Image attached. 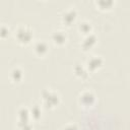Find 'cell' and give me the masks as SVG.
<instances>
[{
  "instance_id": "cell-1",
  "label": "cell",
  "mask_w": 130,
  "mask_h": 130,
  "mask_svg": "<svg viewBox=\"0 0 130 130\" xmlns=\"http://www.w3.org/2000/svg\"><path fill=\"white\" fill-rule=\"evenodd\" d=\"M32 29L24 24L18 25L14 30V38L20 45H28L32 41Z\"/></svg>"
},
{
  "instance_id": "cell-2",
  "label": "cell",
  "mask_w": 130,
  "mask_h": 130,
  "mask_svg": "<svg viewBox=\"0 0 130 130\" xmlns=\"http://www.w3.org/2000/svg\"><path fill=\"white\" fill-rule=\"evenodd\" d=\"M41 99L43 106L48 109L55 108L60 103V96L58 92L51 88H45L41 92Z\"/></svg>"
},
{
  "instance_id": "cell-3",
  "label": "cell",
  "mask_w": 130,
  "mask_h": 130,
  "mask_svg": "<svg viewBox=\"0 0 130 130\" xmlns=\"http://www.w3.org/2000/svg\"><path fill=\"white\" fill-rule=\"evenodd\" d=\"M95 94L89 89L82 90L78 95V104L82 108H90L95 104Z\"/></svg>"
},
{
  "instance_id": "cell-4",
  "label": "cell",
  "mask_w": 130,
  "mask_h": 130,
  "mask_svg": "<svg viewBox=\"0 0 130 130\" xmlns=\"http://www.w3.org/2000/svg\"><path fill=\"white\" fill-rule=\"evenodd\" d=\"M104 64V59L99 55H92L87 58L85 62V67L89 72H93L95 70H99Z\"/></svg>"
},
{
  "instance_id": "cell-5",
  "label": "cell",
  "mask_w": 130,
  "mask_h": 130,
  "mask_svg": "<svg viewBox=\"0 0 130 130\" xmlns=\"http://www.w3.org/2000/svg\"><path fill=\"white\" fill-rule=\"evenodd\" d=\"M77 17V11L74 8H68L64 10L61 14V22L65 25H71L74 23L75 19Z\"/></svg>"
},
{
  "instance_id": "cell-6",
  "label": "cell",
  "mask_w": 130,
  "mask_h": 130,
  "mask_svg": "<svg viewBox=\"0 0 130 130\" xmlns=\"http://www.w3.org/2000/svg\"><path fill=\"white\" fill-rule=\"evenodd\" d=\"M32 50L35 52V54L39 57H43L45 56L48 51H49V45L46 41L44 40H38L34 43L32 45Z\"/></svg>"
},
{
  "instance_id": "cell-7",
  "label": "cell",
  "mask_w": 130,
  "mask_h": 130,
  "mask_svg": "<svg viewBox=\"0 0 130 130\" xmlns=\"http://www.w3.org/2000/svg\"><path fill=\"white\" fill-rule=\"evenodd\" d=\"M51 41L53 42L54 45H57V46H62L66 43L67 41V35L64 30L62 29H56V30H53L51 36Z\"/></svg>"
},
{
  "instance_id": "cell-8",
  "label": "cell",
  "mask_w": 130,
  "mask_h": 130,
  "mask_svg": "<svg viewBox=\"0 0 130 130\" xmlns=\"http://www.w3.org/2000/svg\"><path fill=\"white\" fill-rule=\"evenodd\" d=\"M96 44V37L95 35H93L92 32L87 35V36H84V39L81 43V47L84 51H88L90 50L94 45Z\"/></svg>"
},
{
  "instance_id": "cell-9",
  "label": "cell",
  "mask_w": 130,
  "mask_h": 130,
  "mask_svg": "<svg viewBox=\"0 0 130 130\" xmlns=\"http://www.w3.org/2000/svg\"><path fill=\"white\" fill-rule=\"evenodd\" d=\"M73 72L74 74L78 77V78H81V79H85L87 78L88 76V73L89 71L87 70V68L85 67V65H82V64H76L73 68Z\"/></svg>"
},
{
  "instance_id": "cell-10",
  "label": "cell",
  "mask_w": 130,
  "mask_h": 130,
  "mask_svg": "<svg viewBox=\"0 0 130 130\" xmlns=\"http://www.w3.org/2000/svg\"><path fill=\"white\" fill-rule=\"evenodd\" d=\"M9 78L13 82H19L23 78V71L19 67H14L9 72Z\"/></svg>"
},
{
  "instance_id": "cell-11",
  "label": "cell",
  "mask_w": 130,
  "mask_h": 130,
  "mask_svg": "<svg viewBox=\"0 0 130 130\" xmlns=\"http://www.w3.org/2000/svg\"><path fill=\"white\" fill-rule=\"evenodd\" d=\"M29 117H30L29 109L24 108V107H21L20 109H18V111H17V118H18L17 123L28 122L29 121Z\"/></svg>"
},
{
  "instance_id": "cell-12",
  "label": "cell",
  "mask_w": 130,
  "mask_h": 130,
  "mask_svg": "<svg viewBox=\"0 0 130 130\" xmlns=\"http://www.w3.org/2000/svg\"><path fill=\"white\" fill-rule=\"evenodd\" d=\"M78 30H79L81 34L87 36V35L91 34L92 26H91L90 22H88L87 20H82V21H80V22L78 23Z\"/></svg>"
},
{
  "instance_id": "cell-13",
  "label": "cell",
  "mask_w": 130,
  "mask_h": 130,
  "mask_svg": "<svg viewBox=\"0 0 130 130\" xmlns=\"http://www.w3.org/2000/svg\"><path fill=\"white\" fill-rule=\"evenodd\" d=\"M95 4L99 7V9H101V10H109L114 5V1H112V0H99V1H95Z\"/></svg>"
},
{
  "instance_id": "cell-14",
  "label": "cell",
  "mask_w": 130,
  "mask_h": 130,
  "mask_svg": "<svg viewBox=\"0 0 130 130\" xmlns=\"http://www.w3.org/2000/svg\"><path fill=\"white\" fill-rule=\"evenodd\" d=\"M29 114H30V117L35 120H38L41 118V115H42V110H41V106L35 104L32 105V107L29 108Z\"/></svg>"
},
{
  "instance_id": "cell-15",
  "label": "cell",
  "mask_w": 130,
  "mask_h": 130,
  "mask_svg": "<svg viewBox=\"0 0 130 130\" xmlns=\"http://www.w3.org/2000/svg\"><path fill=\"white\" fill-rule=\"evenodd\" d=\"M9 35V27L8 25H6L5 23H2L0 26V37L1 39H5L7 38Z\"/></svg>"
},
{
  "instance_id": "cell-16",
  "label": "cell",
  "mask_w": 130,
  "mask_h": 130,
  "mask_svg": "<svg viewBox=\"0 0 130 130\" xmlns=\"http://www.w3.org/2000/svg\"><path fill=\"white\" fill-rule=\"evenodd\" d=\"M17 126L19 128V130H32V126L31 124L28 122H21V123H17Z\"/></svg>"
},
{
  "instance_id": "cell-17",
  "label": "cell",
  "mask_w": 130,
  "mask_h": 130,
  "mask_svg": "<svg viewBox=\"0 0 130 130\" xmlns=\"http://www.w3.org/2000/svg\"><path fill=\"white\" fill-rule=\"evenodd\" d=\"M61 130H78V127L74 123H67L66 125L63 126V128Z\"/></svg>"
}]
</instances>
